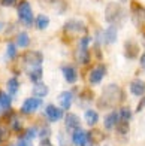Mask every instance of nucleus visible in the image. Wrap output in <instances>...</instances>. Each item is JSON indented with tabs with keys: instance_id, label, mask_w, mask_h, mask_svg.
<instances>
[{
	"instance_id": "obj_1",
	"label": "nucleus",
	"mask_w": 145,
	"mask_h": 146,
	"mask_svg": "<svg viewBox=\"0 0 145 146\" xmlns=\"http://www.w3.org/2000/svg\"><path fill=\"white\" fill-rule=\"evenodd\" d=\"M121 88L117 84H109L103 88L102 96L99 97L97 104L100 109H108V108H114L118 104V102L121 100Z\"/></svg>"
},
{
	"instance_id": "obj_2",
	"label": "nucleus",
	"mask_w": 145,
	"mask_h": 146,
	"mask_svg": "<svg viewBox=\"0 0 145 146\" xmlns=\"http://www.w3.org/2000/svg\"><path fill=\"white\" fill-rule=\"evenodd\" d=\"M123 17H124V12L118 3L112 2V3L106 5V9H105V19H106V23L115 25L120 23V18H123Z\"/></svg>"
},
{
	"instance_id": "obj_3",
	"label": "nucleus",
	"mask_w": 145,
	"mask_h": 146,
	"mask_svg": "<svg viewBox=\"0 0 145 146\" xmlns=\"http://www.w3.org/2000/svg\"><path fill=\"white\" fill-rule=\"evenodd\" d=\"M63 31H64V35L74 37L76 35H84L87 31V27H85V24L81 19H70V21H67L64 24Z\"/></svg>"
},
{
	"instance_id": "obj_4",
	"label": "nucleus",
	"mask_w": 145,
	"mask_h": 146,
	"mask_svg": "<svg viewBox=\"0 0 145 146\" xmlns=\"http://www.w3.org/2000/svg\"><path fill=\"white\" fill-rule=\"evenodd\" d=\"M18 18L19 21L25 25H31L33 21H35V17H33V11H31V6L27 0H23L18 6Z\"/></svg>"
},
{
	"instance_id": "obj_5",
	"label": "nucleus",
	"mask_w": 145,
	"mask_h": 146,
	"mask_svg": "<svg viewBox=\"0 0 145 146\" xmlns=\"http://www.w3.org/2000/svg\"><path fill=\"white\" fill-rule=\"evenodd\" d=\"M42 60H43V55L41 54V52H37V51L25 52V54L23 55V63L29 67V70L33 69V67H37V66H41Z\"/></svg>"
},
{
	"instance_id": "obj_6",
	"label": "nucleus",
	"mask_w": 145,
	"mask_h": 146,
	"mask_svg": "<svg viewBox=\"0 0 145 146\" xmlns=\"http://www.w3.org/2000/svg\"><path fill=\"white\" fill-rule=\"evenodd\" d=\"M70 139H72V142H74V145H76V146H90V143H91L90 133L84 131L82 128L75 130Z\"/></svg>"
},
{
	"instance_id": "obj_7",
	"label": "nucleus",
	"mask_w": 145,
	"mask_h": 146,
	"mask_svg": "<svg viewBox=\"0 0 145 146\" xmlns=\"http://www.w3.org/2000/svg\"><path fill=\"white\" fill-rule=\"evenodd\" d=\"M106 66L105 64H97L96 67L91 69L90 72V75H88V81L91 85H97V84H100V81L103 79V76L106 75Z\"/></svg>"
},
{
	"instance_id": "obj_8",
	"label": "nucleus",
	"mask_w": 145,
	"mask_h": 146,
	"mask_svg": "<svg viewBox=\"0 0 145 146\" xmlns=\"http://www.w3.org/2000/svg\"><path fill=\"white\" fill-rule=\"evenodd\" d=\"M41 104H42L41 98L30 97V98H27V100H24V103L21 106V112H23V113H33L36 109L41 108Z\"/></svg>"
},
{
	"instance_id": "obj_9",
	"label": "nucleus",
	"mask_w": 145,
	"mask_h": 146,
	"mask_svg": "<svg viewBox=\"0 0 145 146\" xmlns=\"http://www.w3.org/2000/svg\"><path fill=\"white\" fill-rule=\"evenodd\" d=\"M144 19H145V9L142 8L141 5H138V3L133 2V6H132V21L135 23V25L141 27Z\"/></svg>"
},
{
	"instance_id": "obj_10",
	"label": "nucleus",
	"mask_w": 145,
	"mask_h": 146,
	"mask_svg": "<svg viewBox=\"0 0 145 146\" xmlns=\"http://www.w3.org/2000/svg\"><path fill=\"white\" fill-rule=\"evenodd\" d=\"M45 115H47L48 121H51V122H57L58 119H61V118H63V110H61V109H58V108H55L54 104H48V106H47V109H45Z\"/></svg>"
},
{
	"instance_id": "obj_11",
	"label": "nucleus",
	"mask_w": 145,
	"mask_h": 146,
	"mask_svg": "<svg viewBox=\"0 0 145 146\" xmlns=\"http://www.w3.org/2000/svg\"><path fill=\"white\" fill-rule=\"evenodd\" d=\"M64 125H66V128L67 130H78V128H81V119L78 118V115L75 113H67L64 118Z\"/></svg>"
},
{
	"instance_id": "obj_12",
	"label": "nucleus",
	"mask_w": 145,
	"mask_h": 146,
	"mask_svg": "<svg viewBox=\"0 0 145 146\" xmlns=\"http://www.w3.org/2000/svg\"><path fill=\"white\" fill-rule=\"evenodd\" d=\"M58 102H60L61 109H64V110L70 109L72 102H74V92H70V91H63V92H60V94H58Z\"/></svg>"
},
{
	"instance_id": "obj_13",
	"label": "nucleus",
	"mask_w": 145,
	"mask_h": 146,
	"mask_svg": "<svg viewBox=\"0 0 145 146\" xmlns=\"http://www.w3.org/2000/svg\"><path fill=\"white\" fill-rule=\"evenodd\" d=\"M124 54H126L127 58H136L138 54H139V46L135 40H127L126 45H124Z\"/></svg>"
},
{
	"instance_id": "obj_14",
	"label": "nucleus",
	"mask_w": 145,
	"mask_h": 146,
	"mask_svg": "<svg viewBox=\"0 0 145 146\" xmlns=\"http://www.w3.org/2000/svg\"><path fill=\"white\" fill-rule=\"evenodd\" d=\"M130 92L133 96H144L145 94V82L141 79H135L130 82Z\"/></svg>"
},
{
	"instance_id": "obj_15",
	"label": "nucleus",
	"mask_w": 145,
	"mask_h": 146,
	"mask_svg": "<svg viewBox=\"0 0 145 146\" xmlns=\"http://www.w3.org/2000/svg\"><path fill=\"white\" fill-rule=\"evenodd\" d=\"M61 70H63V75H64L66 82H69V84H75L76 82L78 72H76V69L74 67V66H64Z\"/></svg>"
},
{
	"instance_id": "obj_16",
	"label": "nucleus",
	"mask_w": 145,
	"mask_h": 146,
	"mask_svg": "<svg viewBox=\"0 0 145 146\" xmlns=\"http://www.w3.org/2000/svg\"><path fill=\"white\" fill-rule=\"evenodd\" d=\"M117 27L115 25H109V27L103 31V42L105 43H114L117 42Z\"/></svg>"
},
{
	"instance_id": "obj_17",
	"label": "nucleus",
	"mask_w": 145,
	"mask_h": 146,
	"mask_svg": "<svg viewBox=\"0 0 145 146\" xmlns=\"http://www.w3.org/2000/svg\"><path fill=\"white\" fill-rule=\"evenodd\" d=\"M118 121H120V116H118V112H111V113H108L106 116H105V128L106 130H112L115 125L118 124Z\"/></svg>"
},
{
	"instance_id": "obj_18",
	"label": "nucleus",
	"mask_w": 145,
	"mask_h": 146,
	"mask_svg": "<svg viewBox=\"0 0 145 146\" xmlns=\"http://www.w3.org/2000/svg\"><path fill=\"white\" fill-rule=\"evenodd\" d=\"M48 87L45 84H42V82H37V84H35V87H33V96L35 97H37V98H42V97H45V96H48Z\"/></svg>"
},
{
	"instance_id": "obj_19",
	"label": "nucleus",
	"mask_w": 145,
	"mask_h": 146,
	"mask_svg": "<svg viewBox=\"0 0 145 146\" xmlns=\"http://www.w3.org/2000/svg\"><path fill=\"white\" fill-rule=\"evenodd\" d=\"M75 58H76V61L80 64H88L90 63V52H88V49L78 48L76 54H75Z\"/></svg>"
},
{
	"instance_id": "obj_20",
	"label": "nucleus",
	"mask_w": 145,
	"mask_h": 146,
	"mask_svg": "<svg viewBox=\"0 0 145 146\" xmlns=\"http://www.w3.org/2000/svg\"><path fill=\"white\" fill-rule=\"evenodd\" d=\"M29 43H30L29 33H27V31H21V33L18 35V37H17V45L21 46V48H27Z\"/></svg>"
},
{
	"instance_id": "obj_21",
	"label": "nucleus",
	"mask_w": 145,
	"mask_h": 146,
	"mask_svg": "<svg viewBox=\"0 0 145 146\" xmlns=\"http://www.w3.org/2000/svg\"><path fill=\"white\" fill-rule=\"evenodd\" d=\"M29 72V78L31 79L33 82H39L41 81V78H42V67L41 66H37V67H33V69H30V70H27Z\"/></svg>"
},
{
	"instance_id": "obj_22",
	"label": "nucleus",
	"mask_w": 145,
	"mask_h": 146,
	"mask_svg": "<svg viewBox=\"0 0 145 146\" xmlns=\"http://www.w3.org/2000/svg\"><path fill=\"white\" fill-rule=\"evenodd\" d=\"M85 121H87L88 125L94 127V125L97 124V121H99V113L96 110H87L85 112Z\"/></svg>"
},
{
	"instance_id": "obj_23",
	"label": "nucleus",
	"mask_w": 145,
	"mask_h": 146,
	"mask_svg": "<svg viewBox=\"0 0 145 146\" xmlns=\"http://www.w3.org/2000/svg\"><path fill=\"white\" fill-rule=\"evenodd\" d=\"M6 87H8V90H9V92L12 96H15L17 94V91H18V88H19V82H18V79L14 76V78H11L9 81H8V84H6Z\"/></svg>"
},
{
	"instance_id": "obj_24",
	"label": "nucleus",
	"mask_w": 145,
	"mask_h": 146,
	"mask_svg": "<svg viewBox=\"0 0 145 146\" xmlns=\"http://www.w3.org/2000/svg\"><path fill=\"white\" fill-rule=\"evenodd\" d=\"M48 24H49V18L48 17H45V15H37L36 17V27L39 30H45L48 27Z\"/></svg>"
},
{
	"instance_id": "obj_25",
	"label": "nucleus",
	"mask_w": 145,
	"mask_h": 146,
	"mask_svg": "<svg viewBox=\"0 0 145 146\" xmlns=\"http://www.w3.org/2000/svg\"><path fill=\"white\" fill-rule=\"evenodd\" d=\"M0 108L2 109H9L11 108V97L3 91H0Z\"/></svg>"
},
{
	"instance_id": "obj_26",
	"label": "nucleus",
	"mask_w": 145,
	"mask_h": 146,
	"mask_svg": "<svg viewBox=\"0 0 145 146\" xmlns=\"http://www.w3.org/2000/svg\"><path fill=\"white\" fill-rule=\"evenodd\" d=\"M118 116H120V121H127L132 118V110L130 108H127V106H124V108L120 109V112H118Z\"/></svg>"
},
{
	"instance_id": "obj_27",
	"label": "nucleus",
	"mask_w": 145,
	"mask_h": 146,
	"mask_svg": "<svg viewBox=\"0 0 145 146\" xmlns=\"http://www.w3.org/2000/svg\"><path fill=\"white\" fill-rule=\"evenodd\" d=\"M117 127V133L118 134H127L129 133V122L127 121H118Z\"/></svg>"
},
{
	"instance_id": "obj_28",
	"label": "nucleus",
	"mask_w": 145,
	"mask_h": 146,
	"mask_svg": "<svg viewBox=\"0 0 145 146\" xmlns=\"http://www.w3.org/2000/svg\"><path fill=\"white\" fill-rule=\"evenodd\" d=\"M90 139H91V142H102L103 139H105V134H103L102 131L96 130V131H91L90 133Z\"/></svg>"
},
{
	"instance_id": "obj_29",
	"label": "nucleus",
	"mask_w": 145,
	"mask_h": 146,
	"mask_svg": "<svg viewBox=\"0 0 145 146\" xmlns=\"http://www.w3.org/2000/svg\"><path fill=\"white\" fill-rule=\"evenodd\" d=\"M6 55H8V58H15L17 57V46L9 42L8 43V49H6Z\"/></svg>"
},
{
	"instance_id": "obj_30",
	"label": "nucleus",
	"mask_w": 145,
	"mask_h": 146,
	"mask_svg": "<svg viewBox=\"0 0 145 146\" xmlns=\"http://www.w3.org/2000/svg\"><path fill=\"white\" fill-rule=\"evenodd\" d=\"M51 136V128L49 127H43L41 131H39V137L42 139V140H47V139H49Z\"/></svg>"
},
{
	"instance_id": "obj_31",
	"label": "nucleus",
	"mask_w": 145,
	"mask_h": 146,
	"mask_svg": "<svg viewBox=\"0 0 145 146\" xmlns=\"http://www.w3.org/2000/svg\"><path fill=\"white\" fill-rule=\"evenodd\" d=\"M91 39L88 36H84L81 40H80V45H78V48H81V49H87L88 48V43H90Z\"/></svg>"
},
{
	"instance_id": "obj_32",
	"label": "nucleus",
	"mask_w": 145,
	"mask_h": 146,
	"mask_svg": "<svg viewBox=\"0 0 145 146\" xmlns=\"http://www.w3.org/2000/svg\"><path fill=\"white\" fill-rule=\"evenodd\" d=\"M36 128H27L24 131V137L27 139V140H30V139H33V137H36Z\"/></svg>"
},
{
	"instance_id": "obj_33",
	"label": "nucleus",
	"mask_w": 145,
	"mask_h": 146,
	"mask_svg": "<svg viewBox=\"0 0 145 146\" xmlns=\"http://www.w3.org/2000/svg\"><path fill=\"white\" fill-rule=\"evenodd\" d=\"M8 137V131L5 130V127H0V142H3Z\"/></svg>"
},
{
	"instance_id": "obj_34",
	"label": "nucleus",
	"mask_w": 145,
	"mask_h": 146,
	"mask_svg": "<svg viewBox=\"0 0 145 146\" xmlns=\"http://www.w3.org/2000/svg\"><path fill=\"white\" fill-rule=\"evenodd\" d=\"M3 6H14L17 3V0H0Z\"/></svg>"
},
{
	"instance_id": "obj_35",
	"label": "nucleus",
	"mask_w": 145,
	"mask_h": 146,
	"mask_svg": "<svg viewBox=\"0 0 145 146\" xmlns=\"http://www.w3.org/2000/svg\"><path fill=\"white\" fill-rule=\"evenodd\" d=\"M145 108V97L142 98V100L139 102V104H138V108H136V112H141L142 109Z\"/></svg>"
},
{
	"instance_id": "obj_36",
	"label": "nucleus",
	"mask_w": 145,
	"mask_h": 146,
	"mask_svg": "<svg viewBox=\"0 0 145 146\" xmlns=\"http://www.w3.org/2000/svg\"><path fill=\"white\" fill-rule=\"evenodd\" d=\"M39 146H52V145H51V142H49V139H47V140H42Z\"/></svg>"
},
{
	"instance_id": "obj_37",
	"label": "nucleus",
	"mask_w": 145,
	"mask_h": 146,
	"mask_svg": "<svg viewBox=\"0 0 145 146\" xmlns=\"http://www.w3.org/2000/svg\"><path fill=\"white\" fill-rule=\"evenodd\" d=\"M18 146H31V145H30L27 140H21V142L18 143Z\"/></svg>"
},
{
	"instance_id": "obj_38",
	"label": "nucleus",
	"mask_w": 145,
	"mask_h": 146,
	"mask_svg": "<svg viewBox=\"0 0 145 146\" xmlns=\"http://www.w3.org/2000/svg\"><path fill=\"white\" fill-rule=\"evenodd\" d=\"M141 66H142V67H145V52L141 55Z\"/></svg>"
},
{
	"instance_id": "obj_39",
	"label": "nucleus",
	"mask_w": 145,
	"mask_h": 146,
	"mask_svg": "<svg viewBox=\"0 0 145 146\" xmlns=\"http://www.w3.org/2000/svg\"><path fill=\"white\" fill-rule=\"evenodd\" d=\"M47 2H55V0H47Z\"/></svg>"
},
{
	"instance_id": "obj_40",
	"label": "nucleus",
	"mask_w": 145,
	"mask_h": 146,
	"mask_svg": "<svg viewBox=\"0 0 145 146\" xmlns=\"http://www.w3.org/2000/svg\"><path fill=\"white\" fill-rule=\"evenodd\" d=\"M120 2H121V3H124V2H126V0H120Z\"/></svg>"
}]
</instances>
